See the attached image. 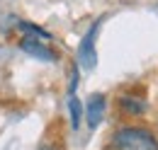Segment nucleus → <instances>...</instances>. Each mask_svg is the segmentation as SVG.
<instances>
[{
	"mask_svg": "<svg viewBox=\"0 0 158 150\" xmlns=\"http://www.w3.org/2000/svg\"><path fill=\"white\" fill-rule=\"evenodd\" d=\"M110 150H158V136L146 126H119L110 138Z\"/></svg>",
	"mask_w": 158,
	"mask_h": 150,
	"instance_id": "nucleus-1",
	"label": "nucleus"
},
{
	"mask_svg": "<svg viewBox=\"0 0 158 150\" xmlns=\"http://www.w3.org/2000/svg\"><path fill=\"white\" fill-rule=\"evenodd\" d=\"M102 22H105V15H100L88 27V32L83 34L78 49H76V63L85 73H93L98 68V37H100V29H102Z\"/></svg>",
	"mask_w": 158,
	"mask_h": 150,
	"instance_id": "nucleus-2",
	"label": "nucleus"
},
{
	"mask_svg": "<svg viewBox=\"0 0 158 150\" xmlns=\"http://www.w3.org/2000/svg\"><path fill=\"white\" fill-rule=\"evenodd\" d=\"M17 46H20L22 53H27L29 58H34V61H39V63H59V51L51 46V44H46L44 39H37V37H29V34H22L20 41H17Z\"/></svg>",
	"mask_w": 158,
	"mask_h": 150,
	"instance_id": "nucleus-3",
	"label": "nucleus"
},
{
	"mask_svg": "<svg viewBox=\"0 0 158 150\" xmlns=\"http://www.w3.org/2000/svg\"><path fill=\"white\" fill-rule=\"evenodd\" d=\"M105 114H107V94L93 92L88 97V102L83 104V121L88 124L90 131H95L100 124L105 121Z\"/></svg>",
	"mask_w": 158,
	"mask_h": 150,
	"instance_id": "nucleus-4",
	"label": "nucleus"
},
{
	"mask_svg": "<svg viewBox=\"0 0 158 150\" xmlns=\"http://www.w3.org/2000/svg\"><path fill=\"white\" fill-rule=\"evenodd\" d=\"M117 107L119 112L129 119H139L148 112V99L143 94H136V92H122L117 97Z\"/></svg>",
	"mask_w": 158,
	"mask_h": 150,
	"instance_id": "nucleus-5",
	"label": "nucleus"
},
{
	"mask_svg": "<svg viewBox=\"0 0 158 150\" xmlns=\"http://www.w3.org/2000/svg\"><path fill=\"white\" fill-rule=\"evenodd\" d=\"M66 109H68V124H71V128L78 131L80 124H83V102L78 99V94H68Z\"/></svg>",
	"mask_w": 158,
	"mask_h": 150,
	"instance_id": "nucleus-6",
	"label": "nucleus"
},
{
	"mask_svg": "<svg viewBox=\"0 0 158 150\" xmlns=\"http://www.w3.org/2000/svg\"><path fill=\"white\" fill-rule=\"evenodd\" d=\"M15 22H17V29H20L22 34H29V37L44 39V41H54V34H51L49 29L39 27V24H34V22H27V19H15Z\"/></svg>",
	"mask_w": 158,
	"mask_h": 150,
	"instance_id": "nucleus-7",
	"label": "nucleus"
},
{
	"mask_svg": "<svg viewBox=\"0 0 158 150\" xmlns=\"http://www.w3.org/2000/svg\"><path fill=\"white\" fill-rule=\"evenodd\" d=\"M78 85H80V68H78V63L73 61L71 68H68V94L78 92Z\"/></svg>",
	"mask_w": 158,
	"mask_h": 150,
	"instance_id": "nucleus-8",
	"label": "nucleus"
},
{
	"mask_svg": "<svg viewBox=\"0 0 158 150\" xmlns=\"http://www.w3.org/2000/svg\"><path fill=\"white\" fill-rule=\"evenodd\" d=\"M39 150H63V148H61L59 143H54V140H49V143H44V145H41Z\"/></svg>",
	"mask_w": 158,
	"mask_h": 150,
	"instance_id": "nucleus-9",
	"label": "nucleus"
}]
</instances>
